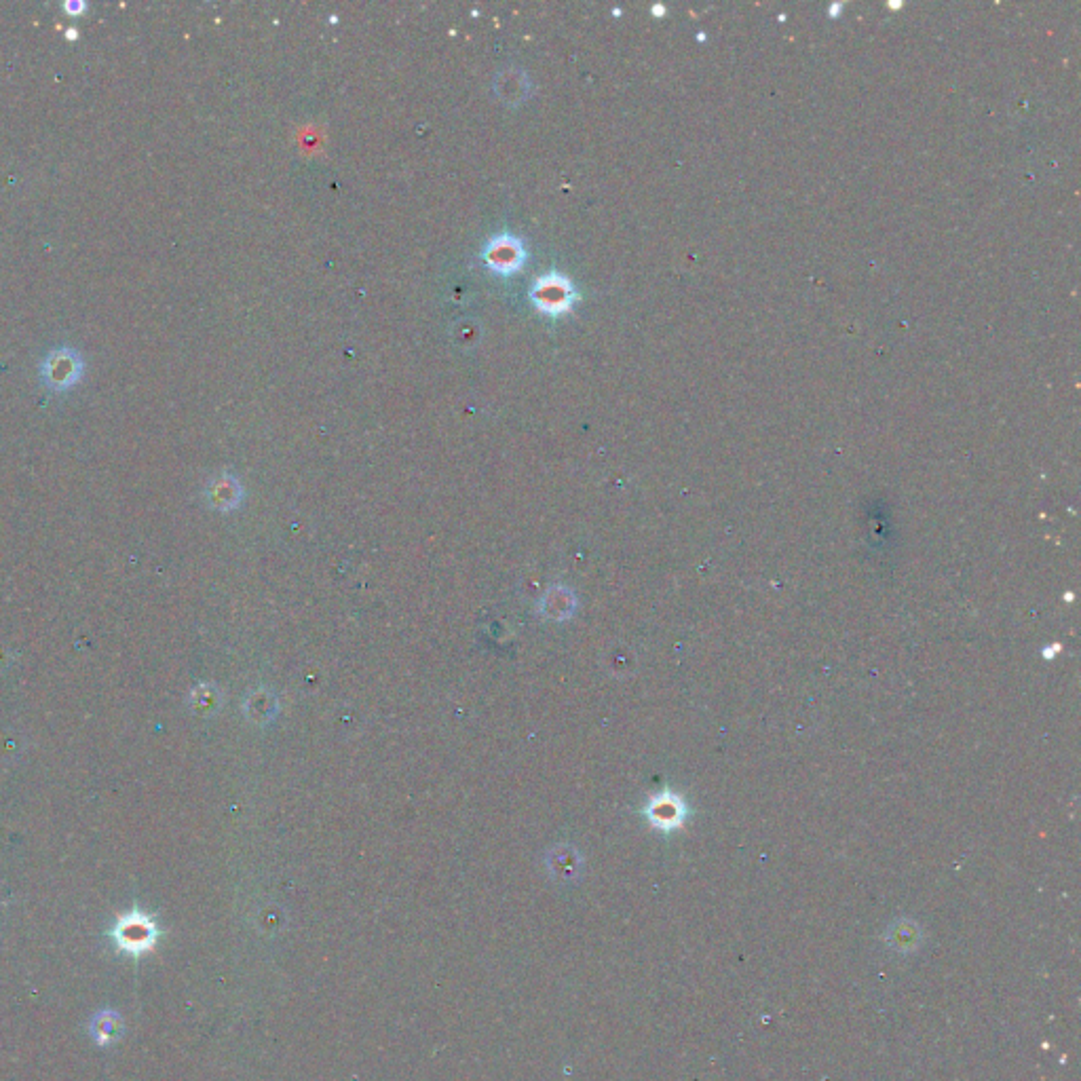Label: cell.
I'll use <instances>...</instances> for the list:
<instances>
[{"instance_id":"obj_8","label":"cell","mask_w":1081,"mask_h":1081,"mask_svg":"<svg viewBox=\"0 0 1081 1081\" xmlns=\"http://www.w3.org/2000/svg\"><path fill=\"white\" fill-rule=\"evenodd\" d=\"M210 499L218 509H233L241 499L239 482L231 476H224L216 480L210 488Z\"/></svg>"},{"instance_id":"obj_3","label":"cell","mask_w":1081,"mask_h":1081,"mask_svg":"<svg viewBox=\"0 0 1081 1081\" xmlns=\"http://www.w3.org/2000/svg\"><path fill=\"white\" fill-rule=\"evenodd\" d=\"M482 260L486 267L501 277L516 275L524 269L528 262V250L526 243L514 235V233H499L488 237L482 248Z\"/></svg>"},{"instance_id":"obj_4","label":"cell","mask_w":1081,"mask_h":1081,"mask_svg":"<svg viewBox=\"0 0 1081 1081\" xmlns=\"http://www.w3.org/2000/svg\"><path fill=\"white\" fill-rule=\"evenodd\" d=\"M43 376L49 387L68 389L81 378V359L68 349L53 351L43 366Z\"/></svg>"},{"instance_id":"obj_7","label":"cell","mask_w":1081,"mask_h":1081,"mask_svg":"<svg viewBox=\"0 0 1081 1081\" xmlns=\"http://www.w3.org/2000/svg\"><path fill=\"white\" fill-rule=\"evenodd\" d=\"M123 1033V1020L117 1012L104 1010L93 1016L91 1020V1035L96 1039L98 1046H110L115 1043Z\"/></svg>"},{"instance_id":"obj_1","label":"cell","mask_w":1081,"mask_h":1081,"mask_svg":"<svg viewBox=\"0 0 1081 1081\" xmlns=\"http://www.w3.org/2000/svg\"><path fill=\"white\" fill-rule=\"evenodd\" d=\"M161 936V927L155 917L144 913L142 908H131L129 913L117 917L115 925L110 927V938L121 953L131 957H142L155 948Z\"/></svg>"},{"instance_id":"obj_6","label":"cell","mask_w":1081,"mask_h":1081,"mask_svg":"<svg viewBox=\"0 0 1081 1081\" xmlns=\"http://www.w3.org/2000/svg\"><path fill=\"white\" fill-rule=\"evenodd\" d=\"M495 91L499 93V96L507 102V104H520L526 100L528 91H530V81L526 77V72L520 70V68H511V70H505L501 72L497 77V85H495Z\"/></svg>"},{"instance_id":"obj_9","label":"cell","mask_w":1081,"mask_h":1081,"mask_svg":"<svg viewBox=\"0 0 1081 1081\" xmlns=\"http://www.w3.org/2000/svg\"><path fill=\"white\" fill-rule=\"evenodd\" d=\"M83 5H66V11H83Z\"/></svg>"},{"instance_id":"obj_5","label":"cell","mask_w":1081,"mask_h":1081,"mask_svg":"<svg viewBox=\"0 0 1081 1081\" xmlns=\"http://www.w3.org/2000/svg\"><path fill=\"white\" fill-rule=\"evenodd\" d=\"M647 815L655 828L659 830H674L682 824L687 815V805L682 803L680 796L672 792H663L649 803Z\"/></svg>"},{"instance_id":"obj_2","label":"cell","mask_w":1081,"mask_h":1081,"mask_svg":"<svg viewBox=\"0 0 1081 1081\" xmlns=\"http://www.w3.org/2000/svg\"><path fill=\"white\" fill-rule=\"evenodd\" d=\"M533 307L549 317H560L573 309L577 290L573 281L558 271H549L535 279L528 292Z\"/></svg>"}]
</instances>
